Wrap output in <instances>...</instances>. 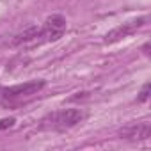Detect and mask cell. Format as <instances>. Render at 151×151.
I'll use <instances>...</instances> for the list:
<instances>
[{"label":"cell","instance_id":"cell-1","mask_svg":"<svg viewBox=\"0 0 151 151\" xmlns=\"http://www.w3.org/2000/svg\"><path fill=\"white\" fill-rule=\"evenodd\" d=\"M66 18L60 14H52L45 20V23L39 27L36 39L32 41L30 46H41L46 43H53L57 39H60L66 32Z\"/></svg>","mask_w":151,"mask_h":151},{"label":"cell","instance_id":"cell-2","mask_svg":"<svg viewBox=\"0 0 151 151\" xmlns=\"http://www.w3.org/2000/svg\"><path fill=\"white\" fill-rule=\"evenodd\" d=\"M45 86H46L45 80H32V82L18 84V86H13V87H6V89H2V100H4V103L22 101V100L32 98L34 94H37Z\"/></svg>","mask_w":151,"mask_h":151},{"label":"cell","instance_id":"cell-3","mask_svg":"<svg viewBox=\"0 0 151 151\" xmlns=\"http://www.w3.org/2000/svg\"><path fill=\"white\" fill-rule=\"evenodd\" d=\"M86 117H87V114L82 109H62L50 116V121H52L50 126L55 130H69L73 126L84 123Z\"/></svg>","mask_w":151,"mask_h":151},{"label":"cell","instance_id":"cell-4","mask_svg":"<svg viewBox=\"0 0 151 151\" xmlns=\"http://www.w3.org/2000/svg\"><path fill=\"white\" fill-rule=\"evenodd\" d=\"M144 23H146V18H137V20H132V22H126V23H123V25L112 29L110 32H107V36H105L103 41H105V45L117 43V41H121V39L132 36L133 32H137L140 27H144Z\"/></svg>","mask_w":151,"mask_h":151},{"label":"cell","instance_id":"cell-5","mask_svg":"<svg viewBox=\"0 0 151 151\" xmlns=\"http://www.w3.org/2000/svg\"><path fill=\"white\" fill-rule=\"evenodd\" d=\"M149 135H151V124L147 121L132 123L119 130V137L126 140H146L149 139Z\"/></svg>","mask_w":151,"mask_h":151},{"label":"cell","instance_id":"cell-6","mask_svg":"<svg viewBox=\"0 0 151 151\" xmlns=\"http://www.w3.org/2000/svg\"><path fill=\"white\" fill-rule=\"evenodd\" d=\"M37 30H39V27H36V25L25 29L23 32H20V34H16V36L13 37L11 46H30L32 41H34L36 36H37Z\"/></svg>","mask_w":151,"mask_h":151},{"label":"cell","instance_id":"cell-7","mask_svg":"<svg viewBox=\"0 0 151 151\" xmlns=\"http://www.w3.org/2000/svg\"><path fill=\"white\" fill-rule=\"evenodd\" d=\"M14 123H16L14 117H4V119H0V132H2V130H7V128H11V126H14Z\"/></svg>","mask_w":151,"mask_h":151},{"label":"cell","instance_id":"cell-8","mask_svg":"<svg viewBox=\"0 0 151 151\" xmlns=\"http://www.w3.org/2000/svg\"><path fill=\"white\" fill-rule=\"evenodd\" d=\"M149 98V84H146L144 87H142V93H140V96H139V101L142 103V101H146Z\"/></svg>","mask_w":151,"mask_h":151}]
</instances>
